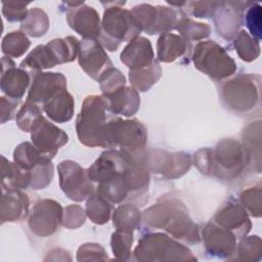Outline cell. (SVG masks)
Returning <instances> with one entry per match:
<instances>
[{"label": "cell", "mask_w": 262, "mask_h": 262, "mask_svg": "<svg viewBox=\"0 0 262 262\" xmlns=\"http://www.w3.org/2000/svg\"><path fill=\"white\" fill-rule=\"evenodd\" d=\"M86 171L89 179L97 184L96 192L112 204L138 200L148 190L149 170L144 163V155L137 157L110 148Z\"/></svg>", "instance_id": "cell-1"}, {"label": "cell", "mask_w": 262, "mask_h": 262, "mask_svg": "<svg viewBox=\"0 0 262 262\" xmlns=\"http://www.w3.org/2000/svg\"><path fill=\"white\" fill-rule=\"evenodd\" d=\"M114 115L103 95H89L76 119L79 141L89 147L113 148L108 136V123Z\"/></svg>", "instance_id": "cell-2"}, {"label": "cell", "mask_w": 262, "mask_h": 262, "mask_svg": "<svg viewBox=\"0 0 262 262\" xmlns=\"http://www.w3.org/2000/svg\"><path fill=\"white\" fill-rule=\"evenodd\" d=\"M142 219L149 227L163 229L186 244L193 245L201 241L198 225L180 202L164 201L155 204L143 212Z\"/></svg>", "instance_id": "cell-3"}, {"label": "cell", "mask_w": 262, "mask_h": 262, "mask_svg": "<svg viewBox=\"0 0 262 262\" xmlns=\"http://www.w3.org/2000/svg\"><path fill=\"white\" fill-rule=\"evenodd\" d=\"M261 77L256 74H239L222 83L220 98L230 112L246 116L260 107Z\"/></svg>", "instance_id": "cell-4"}, {"label": "cell", "mask_w": 262, "mask_h": 262, "mask_svg": "<svg viewBox=\"0 0 262 262\" xmlns=\"http://www.w3.org/2000/svg\"><path fill=\"white\" fill-rule=\"evenodd\" d=\"M106 5L101 20L99 42L108 51H116L122 42L131 41L142 32L141 25L131 10L123 8L125 2H111Z\"/></svg>", "instance_id": "cell-5"}, {"label": "cell", "mask_w": 262, "mask_h": 262, "mask_svg": "<svg viewBox=\"0 0 262 262\" xmlns=\"http://www.w3.org/2000/svg\"><path fill=\"white\" fill-rule=\"evenodd\" d=\"M136 261H196L191 251L163 232H149L140 237L133 252Z\"/></svg>", "instance_id": "cell-6"}, {"label": "cell", "mask_w": 262, "mask_h": 262, "mask_svg": "<svg viewBox=\"0 0 262 262\" xmlns=\"http://www.w3.org/2000/svg\"><path fill=\"white\" fill-rule=\"evenodd\" d=\"M194 67L216 82L233 76L236 63L227 51L213 40L201 41L192 49Z\"/></svg>", "instance_id": "cell-7"}, {"label": "cell", "mask_w": 262, "mask_h": 262, "mask_svg": "<svg viewBox=\"0 0 262 262\" xmlns=\"http://www.w3.org/2000/svg\"><path fill=\"white\" fill-rule=\"evenodd\" d=\"M249 166V159L242 143L234 139H223L212 149L211 176L224 180L238 177Z\"/></svg>", "instance_id": "cell-8"}, {"label": "cell", "mask_w": 262, "mask_h": 262, "mask_svg": "<svg viewBox=\"0 0 262 262\" xmlns=\"http://www.w3.org/2000/svg\"><path fill=\"white\" fill-rule=\"evenodd\" d=\"M108 136L113 148L119 147L121 150L137 157L144 155L147 131L138 120H123L115 116L108 123Z\"/></svg>", "instance_id": "cell-9"}, {"label": "cell", "mask_w": 262, "mask_h": 262, "mask_svg": "<svg viewBox=\"0 0 262 262\" xmlns=\"http://www.w3.org/2000/svg\"><path fill=\"white\" fill-rule=\"evenodd\" d=\"M131 11L139 20L142 31L148 35L169 33L176 29L179 19L185 15L182 8L152 6L146 3L134 6Z\"/></svg>", "instance_id": "cell-10"}, {"label": "cell", "mask_w": 262, "mask_h": 262, "mask_svg": "<svg viewBox=\"0 0 262 262\" xmlns=\"http://www.w3.org/2000/svg\"><path fill=\"white\" fill-rule=\"evenodd\" d=\"M57 172L59 186L70 200L82 202L96 191V187L89 179L87 171L77 162L72 160L60 162L57 166Z\"/></svg>", "instance_id": "cell-11"}, {"label": "cell", "mask_w": 262, "mask_h": 262, "mask_svg": "<svg viewBox=\"0 0 262 262\" xmlns=\"http://www.w3.org/2000/svg\"><path fill=\"white\" fill-rule=\"evenodd\" d=\"M29 214V228L37 236H51L62 225L63 209L54 200H40L34 205Z\"/></svg>", "instance_id": "cell-12"}, {"label": "cell", "mask_w": 262, "mask_h": 262, "mask_svg": "<svg viewBox=\"0 0 262 262\" xmlns=\"http://www.w3.org/2000/svg\"><path fill=\"white\" fill-rule=\"evenodd\" d=\"M144 163L147 169L167 179H175L185 174L191 165V158L184 151L168 152L162 149L145 154Z\"/></svg>", "instance_id": "cell-13"}, {"label": "cell", "mask_w": 262, "mask_h": 262, "mask_svg": "<svg viewBox=\"0 0 262 262\" xmlns=\"http://www.w3.org/2000/svg\"><path fill=\"white\" fill-rule=\"evenodd\" d=\"M30 132L34 146L50 160L69 141L68 134L49 122L43 115L35 122Z\"/></svg>", "instance_id": "cell-14"}, {"label": "cell", "mask_w": 262, "mask_h": 262, "mask_svg": "<svg viewBox=\"0 0 262 262\" xmlns=\"http://www.w3.org/2000/svg\"><path fill=\"white\" fill-rule=\"evenodd\" d=\"M67 6V21L83 39H98L101 23L98 12L84 2H62Z\"/></svg>", "instance_id": "cell-15"}, {"label": "cell", "mask_w": 262, "mask_h": 262, "mask_svg": "<svg viewBox=\"0 0 262 262\" xmlns=\"http://www.w3.org/2000/svg\"><path fill=\"white\" fill-rule=\"evenodd\" d=\"M77 58L81 69L96 81L107 69L113 67L111 58L97 39H83L80 42Z\"/></svg>", "instance_id": "cell-16"}, {"label": "cell", "mask_w": 262, "mask_h": 262, "mask_svg": "<svg viewBox=\"0 0 262 262\" xmlns=\"http://www.w3.org/2000/svg\"><path fill=\"white\" fill-rule=\"evenodd\" d=\"M251 3L247 1L220 2L213 15L215 28L219 36L225 40L233 39L243 24L244 12Z\"/></svg>", "instance_id": "cell-17"}, {"label": "cell", "mask_w": 262, "mask_h": 262, "mask_svg": "<svg viewBox=\"0 0 262 262\" xmlns=\"http://www.w3.org/2000/svg\"><path fill=\"white\" fill-rule=\"evenodd\" d=\"M204 248L212 257L227 259L234 254L237 238L235 235L213 221L208 222L202 229Z\"/></svg>", "instance_id": "cell-18"}, {"label": "cell", "mask_w": 262, "mask_h": 262, "mask_svg": "<svg viewBox=\"0 0 262 262\" xmlns=\"http://www.w3.org/2000/svg\"><path fill=\"white\" fill-rule=\"evenodd\" d=\"M212 221L231 231L237 239L245 237L252 228V222L246 209L233 199L228 200L220 207Z\"/></svg>", "instance_id": "cell-19"}, {"label": "cell", "mask_w": 262, "mask_h": 262, "mask_svg": "<svg viewBox=\"0 0 262 262\" xmlns=\"http://www.w3.org/2000/svg\"><path fill=\"white\" fill-rule=\"evenodd\" d=\"M67 89V78L61 73L35 72L27 96V101L43 104L56 92Z\"/></svg>", "instance_id": "cell-20"}, {"label": "cell", "mask_w": 262, "mask_h": 262, "mask_svg": "<svg viewBox=\"0 0 262 262\" xmlns=\"http://www.w3.org/2000/svg\"><path fill=\"white\" fill-rule=\"evenodd\" d=\"M1 90L8 98L20 100L31 84L32 75L21 68H16L14 61L3 56L1 59Z\"/></svg>", "instance_id": "cell-21"}, {"label": "cell", "mask_w": 262, "mask_h": 262, "mask_svg": "<svg viewBox=\"0 0 262 262\" xmlns=\"http://www.w3.org/2000/svg\"><path fill=\"white\" fill-rule=\"evenodd\" d=\"M120 59L130 70L146 68L156 60L150 41L142 36L132 39L124 47Z\"/></svg>", "instance_id": "cell-22"}, {"label": "cell", "mask_w": 262, "mask_h": 262, "mask_svg": "<svg viewBox=\"0 0 262 262\" xmlns=\"http://www.w3.org/2000/svg\"><path fill=\"white\" fill-rule=\"evenodd\" d=\"M190 42L180 35L166 33L159 37L157 42V57L162 62H173L181 57H191Z\"/></svg>", "instance_id": "cell-23"}, {"label": "cell", "mask_w": 262, "mask_h": 262, "mask_svg": "<svg viewBox=\"0 0 262 262\" xmlns=\"http://www.w3.org/2000/svg\"><path fill=\"white\" fill-rule=\"evenodd\" d=\"M30 199L20 189L4 190L1 199V223L18 222L29 214Z\"/></svg>", "instance_id": "cell-24"}, {"label": "cell", "mask_w": 262, "mask_h": 262, "mask_svg": "<svg viewBox=\"0 0 262 262\" xmlns=\"http://www.w3.org/2000/svg\"><path fill=\"white\" fill-rule=\"evenodd\" d=\"M108 103L111 112L116 116L132 117L140 106V96L132 86H123L116 91L103 95Z\"/></svg>", "instance_id": "cell-25"}, {"label": "cell", "mask_w": 262, "mask_h": 262, "mask_svg": "<svg viewBox=\"0 0 262 262\" xmlns=\"http://www.w3.org/2000/svg\"><path fill=\"white\" fill-rule=\"evenodd\" d=\"M42 105L43 111L46 113L48 118L55 123L69 122L74 116V97L67 89L56 92Z\"/></svg>", "instance_id": "cell-26"}, {"label": "cell", "mask_w": 262, "mask_h": 262, "mask_svg": "<svg viewBox=\"0 0 262 262\" xmlns=\"http://www.w3.org/2000/svg\"><path fill=\"white\" fill-rule=\"evenodd\" d=\"M1 185L3 190L26 189L31 185V173L16 163L8 161L4 156L1 157Z\"/></svg>", "instance_id": "cell-27"}, {"label": "cell", "mask_w": 262, "mask_h": 262, "mask_svg": "<svg viewBox=\"0 0 262 262\" xmlns=\"http://www.w3.org/2000/svg\"><path fill=\"white\" fill-rule=\"evenodd\" d=\"M260 139H261V121L256 120L250 124L243 131V146L249 159V166L253 165L257 173L261 171L260 164Z\"/></svg>", "instance_id": "cell-28"}, {"label": "cell", "mask_w": 262, "mask_h": 262, "mask_svg": "<svg viewBox=\"0 0 262 262\" xmlns=\"http://www.w3.org/2000/svg\"><path fill=\"white\" fill-rule=\"evenodd\" d=\"M162 76V68L158 60H155L150 66L129 71V80L134 89L145 92L155 85Z\"/></svg>", "instance_id": "cell-29"}, {"label": "cell", "mask_w": 262, "mask_h": 262, "mask_svg": "<svg viewBox=\"0 0 262 262\" xmlns=\"http://www.w3.org/2000/svg\"><path fill=\"white\" fill-rule=\"evenodd\" d=\"M49 17L47 13L39 7L31 8L25 19L20 23V30L34 38L44 36L49 29Z\"/></svg>", "instance_id": "cell-30"}, {"label": "cell", "mask_w": 262, "mask_h": 262, "mask_svg": "<svg viewBox=\"0 0 262 262\" xmlns=\"http://www.w3.org/2000/svg\"><path fill=\"white\" fill-rule=\"evenodd\" d=\"M142 219L141 212L133 204L120 205L114 212L113 225L116 229L134 231L139 227Z\"/></svg>", "instance_id": "cell-31"}, {"label": "cell", "mask_w": 262, "mask_h": 262, "mask_svg": "<svg viewBox=\"0 0 262 262\" xmlns=\"http://www.w3.org/2000/svg\"><path fill=\"white\" fill-rule=\"evenodd\" d=\"M112 205L105 198L95 191L87 199L85 213L93 223L102 225L111 218Z\"/></svg>", "instance_id": "cell-32"}, {"label": "cell", "mask_w": 262, "mask_h": 262, "mask_svg": "<svg viewBox=\"0 0 262 262\" xmlns=\"http://www.w3.org/2000/svg\"><path fill=\"white\" fill-rule=\"evenodd\" d=\"M13 160L19 167L27 171H31L37 165L48 161L47 157L43 156L31 142H23L18 144L13 151Z\"/></svg>", "instance_id": "cell-33"}, {"label": "cell", "mask_w": 262, "mask_h": 262, "mask_svg": "<svg viewBox=\"0 0 262 262\" xmlns=\"http://www.w3.org/2000/svg\"><path fill=\"white\" fill-rule=\"evenodd\" d=\"M235 51L241 59L250 62L260 55V43L246 30H241L232 39Z\"/></svg>", "instance_id": "cell-34"}, {"label": "cell", "mask_w": 262, "mask_h": 262, "mask_svg": "<svg viewBox=\"0 0 262 262\" xmlns=\"http://www.w3.org/2000/svg\"><path fill=\"white\" fill-rule=\"evenodd\" d=\"M31 42L24 32L13 31L4 36L1 49L5 56L17 58L28 51Z\"/></svg>", "instance_id": "cell-35"}, {"label": "cell", "mask_w": 262, "mask_h": 262, "mask_svg": "<svg viewBox=\"0 0 262 262\" xmlns=\"http://www.w3.org/2000/svg\"><path fill=\"white\" fill-rule=\"evenodd\" d=\"M180 36L188 42L200 41L209 37L211 33V28L208 24L198 23L186 15L182 16L176 27Z\"/></svg>", "instance_id": "cell-36"}, {"label": "cell", "mask_w": 262, "mask_h": 262, "mask_svg": "<svg viewBox=\"0 0 262 262\" xmlns=\"http://www.w3.org/2000/svg\"><path fill=\"white\" fill-rule=\"evenodd\" d=\"M133 244V231L125 229H116L112 234L111 247L114 256L120 261H129L131 259V248Z\"/></svg>", "instance_id": "cell-37"}, {"label": "cell", "mask_w": 262, "mask_h": 262, "mask_svg": "<svg viewBox=\"0 0 262 262\" xmlns=\"http://www.w3.org/2000/svg\"><path fill=\"white\" fill-rule=\"evenodd\" d=\"M261 238L258 235H246L236 245L233 255L239 261H259L261 259Z\"/></svg>", "instance_id": "cell-38"}, {"label": "cell", "mask_w": 262, "mask_h": 262, "mask_svg": "<svg viewBox=\"0 0 262 262\" xmlns=\"http://www.w3.org/2000/svg\"><path fill=\"white\" fill-rule=\"evenodd\" d=\"M261 183L244 189L239 194V203L246 209L247 213L253 217L259 218L261 216Z\"/></svg>", "instance_id": "cell-39"}, {"label": "cell", "mask_w": 262, "mask_h": 262, "mask_svg": "<svg viewBox=\"0 0 262 262\" xmlns=\"http://www.w3.org/2000/svg\"><path fill=\"white\" fill-rule=\"evenodd\" d=\"M42 116V108L33 102L26 101L16 113V125L24 132H30L35 122Z\"/></svg>", "instance_id": "cell-40"}, {"label": "cell", "mask_w": 262, "mask_h": 262, "mask_svg": "<svg viewBox=\"0 0 262 262\" xmlns=\"http://www.w3.org/2000/svg\"><path fill=\"white\" fill-rule=\"evenodd\" d=\"M31 185L30 188L34 190L44 189L47 187L52 179H53V165L51 160L45 161L39 165H37L35 168H33L31 171Z\"/></svg>", "instance_id": "cell-41"}, {"label": "cell", "mask_w": 262, "mask_h": 262, "mask_svg": "<svg viewBox=\"0 0 262 262\" xmlns=\"http://www.w3.org/2000/svg\"><path fill=\"white\" fill-rule=\"evenodd\" d=\"M261 5L257 2H252L249 7L244 12L243 20L245 21L250 35L260 42L262 37V27H261V16L262 9Z\"/></svg>", "instance_id": "cell-42"}, {"label": "cell", "mask_w": 262, "mask_h": 262, "mask_svg": "<svg viewBox=\"0 0 262 262\" xmlns=\"http://www.w3.org/2000/svg\"><path fill=\"white\" fill-rule=\"evenodd\" d=\"M102 91V95H107L126 85L125 76L118 69L112 67L107 69L97 81Z\"/></svg>", "instance_id": "cell-43"}, {"label": "cell", "mask_w": 262, "mask_h": 262, "mask_svg": "<svg viewBox=\"0 0 262 262\" xmlns=\"http://www.w3.org/2000/svg\"><path fill=\"white\" fill-rule=\"evenodd\" d=\"M86 213L80 205H70L63 209L62 226L75 229L82 226L86 221Z\"/></svg>", "instance_id": "cell-44"}, {"label": "cell", "mask_w": 262, "mask_h": 262, "mask_svg": "<svg viewBox=\"0 0 262 262\" xmlns=\"http://www.w3.org/2000/svg\"><path fill=\"white\" fill-rule=\"evenodd\" d=\"M220 2L216 1H188L184 2L186 10L189 14L199 18L213 17Z\"/></svg>", "instance_id": "cell-45"}, {"label": "cell", "mask_w": 262, "mask_h": 262, "mask_svg": "<svg viewBox=\"0 0 262 262\" xmlns=\"http://www.w3.org/2000/svg\"><path fill=\"white\" fill-rule=\"evenodd\" d=\"M29 2H19V1H3L2 2V13L10 23L23 21L28 13L27 6Z\"/></svg>", "instance_id": "cell-46"}, {"label": "cell", "mask_w": 262, "mask_h": 262, "mask_svg": "<svg viewBox=\"0 0 262 262\" xmlns=\"http://www.w3.org/2000/svg\"><path fill=\"white\" fill-rule=\"evenodd\" d=\"M107 259L108 257L105 250L99 244L95 243L84 244L77 252L78 261H103Z\"/></svg>", "instance_id": "cell-47"}, {"label": "cell", "mask_w": 262, "mask_h": 262, "mask_svg": "<svg viewBox=\"0 0 262 262\" xmlns=\"http://www.w3.org/2000/svg\"><path fill=\"white\" fill-rule=\"evenodd\" d=\"M20 100L6 98L4 96L0 99V105H1V123L4 124L6 121H10L14 118L16 106L19 104Z\"/></svg>", "instance_id": "cell-48"}]
</instances>
